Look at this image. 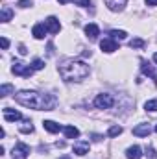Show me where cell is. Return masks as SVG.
Masks as SVG:
<instances>
[{"instance_id":"6da1fadb","label":"cell","mask_w":157,"mask_h":159,"mask_svg":"<svg viewBox=\"0 0 157 159\" xmlns=\"http://www.w3.org/2000/svg\"><path fill=\"white\" fill-rule=\"evenodd\" d=\"M15 100L24 106V107H30V109H44V111H50L56 107V98L52 94H41L35 91H19L15 94Z\"/></svg>"},{"instance_id":"7a4b0ae2","label":"cell","mask_w":157,"mask_h":159,"mask_svg":"<svg viewBox=\"0 0 157 159\" xmlns=\"http://www.w3.org/2000/svg\"><path fill=\"white\" fill-rule=\"evenodd\" d=\"M89 65L79 59H70L59 65V74L65 81H81L89 76Z\"/></svg>"},{"instance_id":"3957f363","label":"cell","mask_w":157,"mask_h":159,"mask_svg":"<svg viewBox=\"0 0 157 159\" xmlns=\"http://www.w3.org/2000/svg\"><path fill=\"white\" fill-rule=\"evenodd\" d=\"M113 104H115V98H113L111 94H107V93H102V94H98V96L94 98V106H96L98 109H109Z\"/></svg>"},{"instance_id":"277c9868","label":"cell","mask_w":157,"mask_h":159,"mask_svg":"<svg viewBox=\"0 0 157 159\" xmlns=\"http://www.w3.org/2000/svg\"><path fill=\"white\" fill-rule=\"evenodd\" d=\"M11 70H13V74H17V76H24V78H30V76L34 74V67L24 65V63H20V61H15L13 67H11Z\"/></svg>"},{"instance_id":"5b68a950","label":"cell","mask_w":157,"mask_h":159,"mask_svg":"<svg viewBox=\"0 0 157 159\" xmlns=\"http://www.w3.org/2000/svg\"><path fill=\"white\" fill-rule=\"evenodd\" d=\"M30 156V148L24 143H17L13 148V159H26Z\"/></svg>"},{"instance_id":"8992f818","label":"cell","mask_w":157,"mask_h":159,"mask_svg":"<svg viewBox=\"0 0 157 159\" xmlns=\"http://www.w3.org/2000/svg\"><path fill=\"white\" fill-rule=\"evenodd\" d=\"M100 48H102V52H107V54H111V52H115L118 48L117 41L111 39V37H105V39L100 41Z\"/></svg>"},{"instance_id":"52a82bcc","label":"cell","mask_w":157,"mask_h":159,"mask_svg":"<svg viewBox=\"0 0 157 159\" xmlns=\"http://www.w3.org/2000/svg\"><path fill=\"white\" fill-rule=\"evenodd\" d=\"M44 26H46V30L50 34H59V30H61V24H59V20L56 17H48L44 20Z\"/></svg>"},{"instance_id":"ba28073f","label":"cell","mask_w":157,"mask_h":159,"mask_svg":"<svg viewBox=\"0 0 157 159\" xmlns=\"http://www.w3.org/2000/svg\"><path fill=\"white\" fill-rule=\"evenodd\" d=\"M4 119L7 120V122H17V120L22 119V115L19 113V111H15V109H11V107H4Z\"/></svg>"},{"instance_id":"9c48e42d","label":"cell","mask_w":157,"mask_h":159,"mask_svg":"<svg viewBox=\"0 0 157 159\" xmlns=\"http://www.w3.org/2000/svg\"><path fill=\"white\" fill-rule=\"evenodd\" d=\"M150 133H152L150 124H139L133 128V135H137V137H148Z\"/></svg>"},{"instance_id":"30bf717a","label":"cell","mask_w":157,"mask_h":159,"mask_svg":"<svg viewBox=\"0 0 157 159\" xmlns=\"http://www.w3.org/2000/svg\"><path fill=\"white\" fill-rule=\"evenodd\" d=\"M126 4H128V0H105V6L111 11H122Z\"/></svg>"},{"instance_id":"8fae6325","label":"cell","mask_w":157,"mask_h":159,"mask_svg":"<svg viewBox=\"0 0 157 159\" xmlns=\"http://www.w3.org/2000/svg\"><path fill=\"white\" fill-rule=\"evenodd\" d=\"M126 157L128 159H141L142 157V150H141V146H129L128 150H126Z\"/></svg>"},{"instance_id":"7c38bea8","label":"cell","mask_w":157,"mask_h":159,"mask_svg":"<svg viewBox=\"0 0 157 159\" xmlns=\"http://www.w3.org/2000/svg\"><path fill=\"white\" fill-rule=\"evenodd\" d=\"M141 70H142V74L150 76V78L157 83V74H155V70H154V67H152V65H148L146 61H141Z\"/></svg>"},{"instance_id":"4fadbf2b","label":"cell","mask_w":157,"mask_h":159,"mask_svg":"<svg viewBox=\"0 0 157 159\" xmlns=\"http://www.w3.org/2000/svg\"><path fill=\"white\" fill-rule=\"evenodd\" d=\"M74 154H76V156H85V154H89V143L78 141V143L74 144Z\"/></svg>"},{"instance_id":"5bb4252c","label":"cell","mask_w":157,"mask_h":159,"mask_svg":"<svg viewBox=\"0 0 157 159\" xmlns=\"http://www.w3.org/2000/svg\"><path fill=\"white\" fill-rule=\"evenodd\" d=\"M85 34H87L89 39H96V37L100 35V28H98L96 24H87V26H85Z\"/></svg>"},{"instance_id":"9a60e30c","label":"cell","mask_w":157,"mask_h":159,"mask_svg":"<svg viewBox=\"0 0 157 159\" xmlns=\"http://www.w3.org/2000/svg\"><path fill=\"white\" fill-rule=\"evenodd\" d=\"M46 26L44 24H35L34 26V30H32V34H34V37L35 39H44V35H46Z\"/></svg>"},{"instance_id":"2e32d148","label":"cell","mask_w":157,"mask_h":159,"mask_svg":"<svg viewBox=\"0 0 157 159\" xmlns=\"http://www.w3.org/2000/svg\"><path fill=\"white\" fill-rule=\"evenodd\" d=\"M63 133H65L67 139H76V137H79V129L76 126H65L63 128Z\"/></svg>"},{"instance_id":"e0dca14e","label":"cell","mask_w":157,"mask_h":159,"mask_svg":"<svg viewBox=\"0 0 157 159\" xmlns=\"http://www.w3.org/2000/svg\"><path fill=\"white\" fill-rule=\"evenodd\" d=\"M43 126H44V129H46V131H50V133H57L59 129H63V128H61L59 124H56L54 120H44V122H43Z\"/></svg>"},{"instance_id":"ac0fdd59","label":"cell","mask_w":157,"mask_h":159,"mask_svg":"<svg viewBox=\"0 0 157 159\" xmlns=\"http://www.w3.org/2000/svg\"><path fill=\"white\" fill-rule=\"evenodd\" d=\"M11 17H13V11H11L7 6H4V7H2V17H0V20H2V22H9Z\"/></svg>"},{"instance_id":"d6986e66","label":"cell","mask_w":157,"mask_h":159,"mask_svg":"<svg viewBox=\"0 0 157 159\" xmlns=\"http://www.w3.org/2000/svg\"><path fill=\"white\" fill-rule=\"evenodd\" d=\"M13 91H15V89H13V85H9V83H4V85L0 87V96H2V98H6V96H9Z\"/></svg>"},{"instance_id":"ffe728a7","label":"cell","mask_w":157,"mask_h":159,"mask_svg":"<svg viewBox=\"0 0 157 159\" xmlns=\"http://www.w3.org/2000/svg\"><path fill=\"white\" fill-rule=\"evenodd\" d=\"M109 35H111V39H118V41H122V39H126V32L124 30H111L109 32Z\"/></svg>"},{"instance_id":"44dd1931","label":"cell","mask_w":157,"mask_h":159,"mask_svg":"<svg viewBox=\"0 0 157 159\" xmlns=\"http://www.w3.org/2000/svg\"><path fill=\"white\" fill-rule=\"evenodd\" d=\"M144 109L150 111V113H155L157 111V100H148V102L144 104Z\"/></svg>"},{"instance_id":"7402d4cb","label":"cell","mask_w":157,"mask_h":159,"mask_svg":"<svg viewBox=\"0 0 157 159\" xmlns=\"http://www.w3.org/2000/svg\"><path fill=\"white\" fill-rule=\"evenodd\" d=\"M120 133H122V128H120V126H111V128L107 129V135H109V137H118Z\"/></svg>"},{"instance_id":"603a6c76","label":"cell","mask_w":157,"mask_h":159,"mask_svg":"<svg viewBox=\"0 0 157 159\" xmlns=\"http://www.w3.org/2000/svg\"><path fill=\"white\" fill-rule=\"evenodd\" d=\"M20 131H22V133H32V131H34L32 122H30V120H24V124L20 126Z\"/></svg>"},{"instance_id":"cb8c5ba5","label":"cell","mask_w":157,"mask_h":159,"mask_svg":"<svg viewBox=\"0 0 157 159\" xmlns=\"http://www.w3.org/2000/svg\"><path fill=\"white\" fill-rule=\"evenodd\" d=\"M129 46H131V48H142V46H144V41L139 39V37H135V39L129 41Z\"/></svg>"},{"instance_id":"d4e9b609","label":"cell","mask_w":157,"mask_h":159,"mask_svg":"<svg viewBox=\"0 0 157 159\" xmlns=\"http://www.w3.org/2000/svg\"><path fill=\"white\" fill-rule=\"evenodd\" d=\"M32 67H34V70H41V69H44V61L43 59H34Z\"/></svg>"},{"instance_id":"484cf974","label":"cell","mask_w":157,"mask_h":159,"mask_svg":"<svg viewBox=\"0 0 157 159\" xmlns=\"http://www.w3.org/2000/svg\"><path fill=\"white\" fill-rule=\"evenodd\" d=\"M19 6H20V7H30V6H34V4H32V0H19Z\"/></svg>"},{"instance_id":"4316f807","label":"cell","mask_w":157,"mask_h":159,"mask_svg":"<svg viewBox=\"0 0 157 159\" xmlns=\"http://www.w3.org/2000/svg\"><path fill=\"white\" fill-rule=\"evenodd\" d=\"M0 44H2V48H4V50H6V48H7V46H9V41L6 39V37H2V39H0Z\"/></svg>"},{"instance_id":"83f0119b","label":"cell","mask_w":157,"mask_h":159,"mask_svg":"<svg viewBox=\"0 0 157 159\" xmlns=\"http://www.w3.org/2000/svg\"><path fill=\"white\" fill-rule=\"evenodd\" d=\"M79 4H81L83 7H91V6H92V2H91V0H79Z\"/></svg>"},{"instance_id":"f1b7e54d","label":"cell","mask_w":157,"mask_h":159,"mask_svg":"<svg viewBox=\"0 0 157 159\" xmlns=\"http://www.w3.org/2000/svg\"><path fill=\"white\" fill-rule=\"evenodd\" d=\"M148 156H150L152 159H157V154H155V150H154V148H150V150H148Z\"/></svg>"},{"instance_id":"f546056e","label":"cell","mask_w":157,"mask_h":159,"mask_svg":"<svg viewBox=\"0 0 157 159\" xmlns=\"http://www.w3.org/2000/svg\"><path fill=\"white\" fill-rule=\"evenodd\" d=\"M144 2H146V6H152V7L157 6V0H144Z\"/></svg>"},{"instance_id":"4dcf8cb0","label":"cell","mask_w":157,"mask_h":159,"mask_svg":"<svg viewBox=\"0 0 157 159\" xmlns=\"http://www.w3.org/2000/svg\"><path fill=\"white\" fill-rule=\"evenodd\" d=\"M19 52H20V54H22V56H24V54H26V52H28V50H26V46H24V44H20V46H19Z\"/></svg>"},{"instance_id":"1f68e13d","label":"cell","mask_w":157,"mask_h":159,"mask_svg":"<svg viewBox=\"0 0 157 159\" xmlns=\"http://www.w3.org/2000/svg\"><path fill=\"white\" fill-rule=\"evenodd\" d=\"M61 4H69V2H72V0H59Z\"/></svg>"},{"instance_id":"d6a6232c","label":"cell","mask_w":157,"mask_h":159,"mask_svg":"<svg viewBox=\"0 0 157 159\" xmlns=\"http://www.w3.org/2000/svg\"><path fill=\"white\" fill-rule=\"evenodd\" d=\"M154 61H155V63H157V52H155V54H154Z\"/></svg>"},{"instance_id":"836d02e7","label":"cell","mask_w":157,"mask_h":159,"mask_svg":"<svg viewBox=\"0 0 157 159\" xmlns=\"http://www.w3.org/2000/svg\"><path fill=\"white\" fill-rule=\"evenodd\" d=\"M59 159H70V157L69 156H63V157H59Z\"/></svg>"},{"instance_id":"e575fe53","label":"cell","mask_w":157,"mask_h":159,"mask_svg":"<svg viewBox=\"0 0 157 159\" xmlns=\"http://www.w3.org/2000/svg\"><path fill=\"white\" fill-rule=\"evenodd\" d=\"M155 131H157V124H155Z\"/></svg>"}]
</instances>
